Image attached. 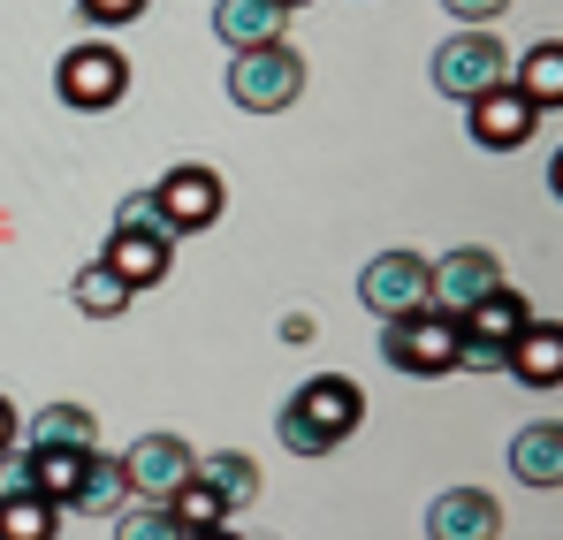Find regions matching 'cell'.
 <instances>
[{
  "instance_id": "16",
  "label": "cell",
  "mask_w": 563,
  "mask_h": 540,
  "mask_svg": "<svg viewBox=\"0 0 563 540\" xmlns=\"http://www.w3.org/2000/svg\"><path fill=\"white\" fill-rule=\"evenodd\" d=\"M510 472H518L526 487H563V427L556 419H541V427H526V434L510 442Z\"/></svg>"
},
{
  "instance_id": "24",
  "label": "cell",
  "mask_w": 563,
  "mask_h": 540,
  "mask_svg": "<svg viewBox=\"0 0 563 540\" xmlns=\"http://www.w3.org/2000/svg\"><path fill=\"white\" fill-rule=\"evenodd\" d=\"M114 540H184V526L168 518V503H137L114 518Z\"/></svg>"
},
{
  "instance_id": "1",
  "label": "cell",
  "mask_w": 563,
  "mask_h": 540,
  "mask_svg": "<svg viewBox=\"0 0 563 540\" xmlns=\"http://www.w3.org/2000/svg\"><path fill=\"white\" fill-rule=\"evenodd\" d=\"M358 419H366V388H358L351 373H312V381L282 404L275 434H282L289 456H328L335 442L358 434Z\"/></svg>"
},
{
  "instance_id": "13",
  "label": "cell",
  "mask_w": 563,
  "mask_h": 540,
  "mask_svg": "<svg viewBox=\"0 0 563 540\" xmlns=\"http://www.w3.org/2000/svg\"><path fill=\"white\" fill-rule=\"evenodd\" d=\"M213 31H221V46H229V54L282 46V31H289V8H275V0H213Z\"/></svg>"
},
{
  "instance_id": "31",
  "label": "cell",
  "mask_w": 563,
  "mask_h": 540,
  "mask_svg": "<svg viewBox=\"0 0 563 540\" xmlns=\"http://www.w3.org/2000/svg\"><path fill=\"white\" fill-rule=\"evenodd\" d=\"M184 540H236V533H229V526H213V533H184Z\"/></svg>"
},
{
  "instance_id": "27",
  "label": "cell",
  "mask_w": 563,
  "mask_h": 540,
  "mask_svg": "<svg viewBox=\"0 0 563 540\" xmlns=\"http://www.w3.org/2000/svg\"><path fill=\"white\" fill-rule=\"evenodd\" d=\"M31 487V442L23 450H0V495H23Z\"/></svg>"
},
{
  "instance_id": "5",
  "label": "cell",
  "mask_w": 563,
  "mask_h": 540,
  "mask_svg": "<svg viewBox=\"0 0 563 540\" xmlns=\"http://www.w3.org/2000/svg\"><path fill=\"white\" fill-rule=\"evenodd\" d=\"M153 198H161V221H168V236H198V229H213V221H221V206H229L221 176H213V168H198V161L168 168V176L153 183Z\"/></svg>"
},
{
  "instance_id": "32",
  "label": "cell",
  "mask_w": 563,
  "mask_h": 540,
  "mask_svg": "<svg viewBox=\"0 0 563 540\" xmlns=\"http://www.w3.org/2000/svg\"><path fill=\"white\" fill-rule=\"evenodd\" d=\"M275 8H305V0H275Z\"/></svg>"
},
{
  "instance_id": "10",
  "label": "cell",
  "mask_w": 563,
  "mask_h": 540,
  "mask_svg": "<svg viewBox=\"0 0 563 540\" xmlns=\"http://www.w3.org/2000/svg\"><path fill=\"white\" fill-rule=\"evenodd\" d=\"M465 122H472V145H487V153H518L526 137H533V99L518 85H487L479 99H465Z\"/></svg>"
},
{
  "instance_id": "22",
  "label": "cell",
  "mask_w": 563,
  "mask_h": 540,
  "mask_svg": "<svg viewBox=\"0 0 563 540\" xmlns=\"http://www.w3.org/2000/svg\"><path fill=\"white\" fill-rule=\"evenodd\" d=\"M168 518H176L184 533H213V526H229V503H221L206 480H184V487L168 495Z\"/></svg>"
},
{
  "instance_id": "29",
  "label": "cell",
  "mask_w": 563,
  "mask_h": 540,
  "mask_svg": "<svg viewBox=\"0 0 563 540\" xmlns=\"http://www.w3.org/2000/svg\"><path fill=\"white\" fill-rule=\"evenodd\" d=\"M15 434H23V411L0 396V450H15Z\"/></svg>"
},
{
  "instance_id": "3",
  "label": "cell",
  "mask_w": 563,
  "mask_h": 540,
  "mask_svg": "<svg viewBox=\"0 0 563 540\" xmlns=\"http://www.w3.org/2000/svg\"><path fill=\"white\" fill-rule=\"evenodd\" d=\"M457 320L450 312H434V305H419V312H404V320H388V335H380V359L396 365V373H419V381H434V373H457Z\"/></svg>"
},
{
  "instance_id": "28",
  "label": "cell",
  "mask_w": 563,
  "mask_h": 540,
  "mask_svg": "<svg viewBox=\"0 0 563 540\" xmlns=\"http://www.w3.org/2000/svg\"><path fill=\"white\" fill-rule=\"evenodd\" d=\"M442 8H450V15H457L465 31H479V23H495V15H503L510 0H442Z\"/></svg>"
},
{
  "instance_id": "11",
  "label": "cell",
  "mask_w": 563,
  "mask_h": 540,
  "mask_svg": "<svg viewBox=\"0 0 563 540\" xmlns=\"http://www.w3.org/2000/svg\"><path fill=\"white\" fill-rule=\"evenodd\" d=\"M99 267L122 274L130 289H153V282H168V274H176V236H161V229H107Z\"/></svg>"
},
{
  "instance_id": "17",
  "label": "cell",
  "mask_w": 563,
  "mask_h": 540,
  "mask_svg": "<svg viewBox=\"0 0 563 540\" xmlns=\"http://www.w3.org/2000/svg\"><path fill=\"white\" fill-rule=\"evenodd\" d=\"M85 456L92 450H31V487H38L46 503L77 510V495H85Z\"/></svg>"
},
{
  "instance_id": "7",
  "label": "cell",
  "mask_w": 563,
  "mask_h": 540,
  "mask_svg": "<svg viewBox=\"0 0 563 540\" xmlns=\"http://www.w3.org/2000/svg\"><path fill=\"white\" fill-rule=\"evenodd\" d=\"M122 472H130V495L137 503H168L184 480H198V450H190L184 434H145V442H130Z\"/></svg>"
},
{
  "instance_id": "6",
  "label": "cell",
  "mask_w": 563,
  "mask_h": 540,
  "mask_svg": "<svg viewBox=\"0 0 563 540\" xmlns=\"http://www.w3.org/2000/svg\"><path fill=\"white\" fill-rule=\"evenodd\" d=\"M503 289V260L495 252H479V244H465V252H450V260H434L427 267V305L434 312H450V320H465L479 297H495Z\"/></svg>"
},
{
  "instance_id": "12",
  "label": "cell",
  "mask_w": 563,
  "mask_h": 540,
  "mask_svg": "<svg viewBox=\"0 0 563 540\" xmlns=\"http://www.w3.org/2000/svg\"><path fill=\"white\" fill-rule=\"evenodd\" d=\"M503 533V510H495V495H479V487H450V495H434V510H427V540H495Z\"/></svg>"
},
{
  "instance_id": "23",
  "label": "cell",
  "mask_w": 563,
  "mask_h": 540,
  "mask_svg": "<svg viewBox=\"0 0 563 540\" xmlns=\"http://www.w3.org/2000/svg\"><path fill=\"white\" fill-rule=\"evenodd\" d=\"M130 495V472H122V456H85V495H77V510H114Z\"/></svg>"
},
{
  "instance_id": "4",
  "label": "cell",
  "mask_w": 563,
  "mask_h": 540,
  "mask_svg": "<svg viewBox=\"0 0 563 540\" xmlns=\"http://www.w3.org/2000/svg\"><path fill=\"white\" fill-rule=\"evenodd\" d=\"M54 91L77 107V114H107V107H122V91H130V62L92 38V46H69L62 54V69H54Z\"/></svg>"
},
{
  "instance_id": "20",
  "label": "cell",
  "mask_w": 563,
  "mask_h": 540,
  "mask_svg": "<svg viewBox=\"0 0 563 540\" xmlns=\"http://www.w3.org/2000/svg\"><path fill=\"white\" fill-rule=\"evenodd\" d=\"M69 297H77V312H92V320H114V312H130V297H137V289H130L122 274H107V267L92 260V267L69 282Z\"/></svg>"
},
{
  "instance_id": "2",
  "label": "cell",
  "mask_w": 563,
  "mask_h": 540,
  "mask_svg": "<svg viewBox=\"0 0 563 540\" xmlns=\"http://www.w3.org/2000/svg\"><path fill=\"white\" fill-rule=\"evenodd\" d=\"M297 91H305V62H297L289 38L282 46H252V54H229V99L244 114H282V107H297Z\"/></svg>"
},
{
  "instance_id": "15",
  "label": "cell",
  "mask_w": 563,
  "mask_h": 540,
  "mask_svg": "<svg viewBox=\"0 0 563 540\" xmlns=\"http://www.w3.org/2000/svg\"><path fill=\"white\" fill-rule=\"evenodd\" d=\"M23 442L31 450H99V419L85 404H38L23 419Z\"/></svg>"
},
{
  "instance_id": "18",
  "label": "cell",
  "mask_w": 563,
  "mask_h": 540,
  "mask_svg": "<svg viewBox=\"0 0 563 540\" xmlns=\"http://www.w3.org/2000/svg\"><path fill=\"white\" fill-rule=\"evenodd\" d=\"M198 480H206V487H213V495L229 503V518H236V510H252V495H260V464H252L244 450L198 456Z\"/></svg>"
},
{
  "instance_id": "8",
  "label": "cell",
  "mask_w": 563,
  "mask_h": 540,
  "mask_svg": "<svg viewBox=\"0 0 563 540\" xmlns=\"http://www.w3.org/2000/svg\"><path fill=\"white\" fill-rule=\"evenodd\" d=\"M427 267H434V260H419V252H380L374 267L358 274V305L380 312V320L419 312V305H427Z\"/></svg>"
},
{
  "instance_id": "9",
  "label": "cell",
  "mask_w": 563,
  "mask_h": 540,
  "mask_svg": "<svg viewBox=\"0 0 563 540\" xmlns=\"http://www.w3.org/2000/svg\"><path fill=\"white\" fill-rule=\"evenodd\" d=\"M487 85H503V46H495L487 31H457V38L434 46V91L479 99Z\"/></svg>"
},
{
  "instance_id": "26",
  "label": "cell",
  "mask_w": 563,
  "mask_h": 540,
  "mask_svg": "<svg viewBox=\"0 0 563 540\" xmlns=\"http://www.w3.org/2000/svg\"><path fill=\"white\" fill-rule=\"evenodd\" d=\"M77 8H85V23H107V31H114V23H137V15H145V0H77Z\"/></svg>"
},
{
  "instance_id": "14",
  "label": "cell",
  "mask_w": 563,
  "mask_h": 540,
  "mask_svg": "<svg viewBox=\"0 0 563 540\" xmlns=\"http://www.w3.org/2000/svg\"><path fill=\"white\" fill-rule=\"evenodd\" d=\"M503 373H518L526 388H556V381H563V335H556V320H526V328L510 335V351H503Z\"/></svg>"
},
{
  "instance_id": "25",
  "label": "cell",
  "mask_w": 563,
  "mask_h": 540,
  "mask_svg": "<svg viewBox=\"0 0 563 540\" xmlns=\"http://www.w3.org/2000/svg\"><path fill=\"white\" fill-rule=\"evenodd\" d=\"M114 229H161V236H168L161 198H153V190H130V198H122V213H114Z\"/></svg>"
},
{
  "instance_id": "21",
  "label": "cell",
  "mask_w": 563,
  "mask_h": 540,
  "mask_svg": "<svg viewBox=\"0 0 563 540\" xmlns=\"http://www.w3.org/2000/svg\"><path fill=\"white\" fill-rule=\"evenodd\" d=\"M518 91L533 99V114H549V107L563 99V46H556V38H541V46L526 54V69H518Z\"/></svg>"
},
{
  "instance_id": "19",
  "label": "cell",
  "mask_w": 563,
  "mask_h": 540,
  "mask_svg": "<svg viewBox=\"0 0 563 540\" xmlns=\"http://www.w3.org/2000/svg\"><path fill=\"white\" fill-rule=\"evenodd\" d=\"M62 533V503H46L38 487L0 495V540H54Z\"/></svg>"
},
{
  "instance_id": "30",
  "label": "cell",
  "mask_w": 563,
  "mask_h": 540,
  "mask_svg": "<svg viewBox=\"0 0 563 540\" xmlns=\"http://www.w3.org/2000/svg\"><path fill=\"white\" fill-rule=\"evenodd\" d=\"M282 343H312V312H289L282 320Z\"/></svg>"
}]
</instances>
